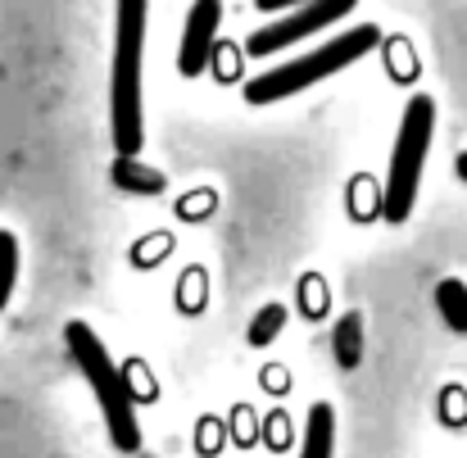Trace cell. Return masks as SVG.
Masks as SVG:
<instances>
[{
    "label": "cell",
    "instance_id": "cell-1",
    "mask_svg": "<svg viewBox=\"0 0 467 458\" xmlns=\"http://www.w3.org/2000/svg\"><path fill=\"white\" fill-rule=\"evenodd\" d=\"M146 14L150 0H119L114 23V73H109V128L119 154L141 151V55H146Z\"/></svg>",
    "mask_w": 467,
    "mask_h": 458
},
{
    "label": "cell",
    "instance_id": "cell-2",
    "mask_svg": "<svg viewBox=\"0 0 467 458\" xmlns=\"http://www.w3.org/2000/svg\"><path fill=\"white\" fill-rule=\"evenodd\" d=\"M64 345H68L73 363L82 368L87 386H91L96 400H100V413H105L109 441H114L123 454H132V450L141 445V422H137V390H132L128 372L109 359L105 340H100L82 317H73V322L64 327Z\"/></svg>",
    "mask_w": 467,
    "mask_h": 458
},
{
    "label": "cell",
    "instance_id": "cell-3",
    "mask_svg": "<svg viewBox=\"0 0 467 458\" xmlns=\"http://www.w3.org/2000/svg\"><path fill=\"white\" fill-rule=\"evenodd\" d=\"M377 41H381V32H377L372 23H358V27H349V32H340V36L322 41V46L309 50V55L286 59V64H277V68H268V73L250 78V82H245V100H250V105H277V100H286V96L305 91V87H313V82H322V78H331V73L349 68V64H354V59H363Z\"/></svg>",
    "mask_w": 467,
    "mask_h": 458
},
{
    "label": "cell",
    "instance_id": "cell-4",
    "mask_svg": "<svg viewBox=\"0 0 467 458\" xmlns=\"http://www.w3.org/2000/svg\"><path fill=\"white\" fill-rule=\"evenodd\" d=\"M431 137H436V100L431 96H413L404 119H400L395 151H390V177H386V191H381V218L386 223H404L413 213Z\"/></svg>",
    "mask_w": 467,
    "mask_h": 458
},
{
    "label": "cell",
    "instance_id": "cell-5",
    "mask_svg": "<svg viewBox=\"0 0 467 458\" xmlns=\"http://www.w3.org/2000/svg\"><path fill=\"white\" fill-rule=\"evenodd\" d=\"M354 5H358V0H305V5H296L286 18H277L273 27L254 32V36L245 41V50H250V55H277V50L296 46L300 36H313V32L331 27V23L345 18Z\"/></svg>",
    "mask_w": 467,
    "mask_h": 458
},
{
    "label": "cell",
    "instance_id": "cell-6",
    "mask_svg": "<svg viewBox=\"0 0 467 458\" xmlns=\"http://www.w3.org/2000/svg\"><path fill=\"white\" fill-rule=\"evenodd\" d=\"M218 23H223V0H195L191 14H186V27H182V50H177V68L186 78H200L209 55H213V36H218Z\"/></svg>",
    "mask_w": 467,
    "mask_h": 458
},
{
    "label": "cell",
    "instance_id": "cell-7",
    "mask_svg": "<svg viewBox=\"0 0 467 458\" xmlns=\"http://www.w3.org/2000/svg\"><path fill=\"white\" fill-rule=\"evenodd\" d=\"M300 458H336V413H331V404H313L309 409Z\"/></svg>",
    "mask_w": 467,
    "mask_h": 458
},
{
    "label": "cell",
    "instance_id": "cell-8",
    "mask_svg": "<svg viewBox=\"0 0 467 458\" xmlns=\"http://www.w3.org/2000/svg\"><path fill=\"white\" fill-rule=\"evenodd\" d=\"M109 182H114V186H123V191H137V195H159V191L168 186L159 168L137 163L132 154H119V159H114V168H109Z\"/></svg>",
    "mask_w": 467,
    "mask_h": 458
},
{
    "label": "cell",
    "instance_id": "cell-9",
    "mask_svg": "<svg viewBox=\"0 0 467 458\" xmlns=\"http://www.w3.org/2000/svg\"><path fill=\"white\" fill-rule=\"evenodd\" d=\"M331 349H336V363L340 368H358L363 363V317L358 313H345L331 331Z\"/></svg>",
    "mask_w": 467,
    "mask_h": 458
},
{
    "label": "cell",
    "instance_id": "cell-10",
    "mask_svg": "<svg viewBox=\"0 0 467 458\" xmlns=\"http://www.w3.org/2000/svg\"><path fill=\"white\" fill-rule=\"evenodd\" d=\"M436 308H441L445 327L467 331V282H459V277H445V282L436 286Z\"/></svg>",
    "mask_w": 467,
    "mask_h": 458
},
{
    "label": "cell",
    "instance_id": "cell-11",
    "mask_svg": "<svg viewBox=\"0 0 467 458\" xmlns=\"http://www.w3.org/2000/svg\"><path fill=\"white\" fill-rule=\"evenodd\" d=\"M14 282H18V241L14 232H0V313L9 308Z\"/></svg>",
    "mask_w": 467,
    "mask_h": 458
},
{
    "label": "cell",
    "instance_id": "cell-12",
    "mask_svg": "<svg viewBox=\"0 0 467 458\" xmlns=\"http://www.w3.org/2000/svg\"><path fill=\"white\" fill-rule=\"evenodd\" d=\"M282 322H286V305L259 308V313H254V322H250V345H268V340H277Z\"/></svg>",
    "mask_w": 467,
    "mask_h": 458
},
{
    "label": "cell",
    "instance_id": "cell-13",
    "mask_svg": "<svg viewBox=\"0 0 467 458\" xmlns=\"http://www.w3.org/2000/svg\"><path fill=\"white\" fill-rule=\"evenodd\" d=\"M259 9H296V5H305V0H254Z\"/></svg>",
    "mask_w": 467,
    "mask_h": 458
},
{
    "label": "cell",
    "instance_id": "cell-14",
    "mask_svg": "<svg viewBox=\"0 0 467 458\" xmlns=\"http://www.w3.org/2000/svg\"><path fill=\"white\" fill-rule=\"evenodd\" d=\"M454 168H459V177H463V182H467V151L459 154V163H454Z\"/></svg>",
    "mask_w": 467,
    "mask_h": 458
}]
</instances>
